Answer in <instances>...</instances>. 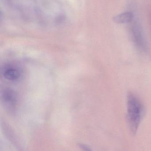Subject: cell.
I'll use <instances>...</instances> for the list:
<instances>
[{
  "mask_svg": "<svg viewBox=\"0 0 151 151\" xmlns=\"http://www.w3.org/2000/svg\"><path fill=\"white\" fill-rule=\"evenodd\" d=\"M127 106L129 125L132 134H135L143 117V106L139 99L133 94L128 96Z\"/></svg>",
  "mask_w": 151,
  "mask_h": 151,
  "instance_id": "6da1fadb",
  "label": "cell"
},
{
  "mask_svg": "<svg viewBox=\"0 0 151 151\" xmlns=\"http://www.w3.org/2000/svg\"><path fill=\"white\" fill-rule=\"evenodd\" d=\"M2 73L5 79L11 81H17L21 77L20 69L12 64H7L4 65L2 69Z\"/></svg>",
  "mask_w": 151,
  "mask_h": 151,
  "instance_id": "7a4b0ae2",
  "label": "cell"
},
{
  "mask_svg": "<svg viewBox=\"0 0 151 151\" xmlns=\"http://www.w3.org/2000/svg\"><path fill=\"white\" fill-rule=\"evenodd\" d=\"M131 35L136 47L140 50H145L146 48V43L141 28L138 25L133 26L131 30Z\"/></svg>",
  "mask_w": 151,
  "mask_h": 151,
  "instance_id": "3957f363",
  "label": "cell"
},
{
  "mask_svg": "<svg viewBox=\"0 0 151 151\" xmlns=\"http://www.w3.org/2000/svg\"><path fill=\"white\" fill-rule=\"evenodd\" d=\"M134 15L130 12H126L117 15L113 17V20L118 24H126L132 22Z\"/></svg>",
  "mask_w": 151,
  "mask_h": 151,
  "instance_id": "277c9868",
  "label": "cell"
},
{
  "mask_svg": "<svg viewBox=\"0 0 151 151\" xmlns=\"http://www.w3.org/2000/svg\"><path fill=\"white\" fill-rule=\"evenodd\" d=\"M79 148L82 150V151H93L88 146L86 145L79 144Z\"/></svg>",
  "mask_w": 151,
  "mask_h": 151,
  "instance_id": "5b68a950",
  "label": "cell"
}]
</instances>
